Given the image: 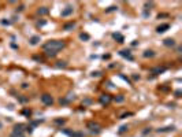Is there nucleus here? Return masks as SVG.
I'll return each instance as SVG.
<instances>
[{
    "label": "nucleus",
    "mask_w": 182,
    "mask_h": 137,
    "mask_svg": "<svg viewBox=\"0 0 182 137\" xmlns=\"http://www.w3.org/2000/svg\"><path fill=\"white\" fill-rule=\"evenodd\" d=\"M65 47H66V41H63V40H49V41H47L44 45H43V49L44 51L51 49V51L59 52V51L63 49Z\"/></svg>",
    "instance_id": "1"
},
{
    "label": "nucleus",
    "mask_w": 182,
    "mask_h": 137,
    "mask_svg": "<svg viewBox=\"0 0 182 137\" xmlns=\"http://www.w3.org/2000/svg\"><path fill=\"white\" fill-rule=\"evenodd\" d=\"M25 128L26 126L23 125V123H17V125L14 126V129H12V133L11 134H15V136H25Z\"/></svg>",
    "instance_id": "2"
},
{
    "label": "nucleus",
    "mask_w": 182,
    "mask_h": 137,
    "mask_svg": "<svg viewBox=\"0 0 182 137\" xmlns=\"http://www.w3.org/2000/svg\"><path fill=\"white\" fill-rule=\"evenodd\" d=\"M86 128H88L89 130H91V133H93V134H99L100 132H101L100 130L101 128H100V125L97 122H88L86 123Z\"/></svg>",
    "instance_id": "3"
},
{
    "label": "nucleus",
    "mask_w": 182,
    "mask_h": 137,
    "mask_svg": "<svg viewBox=\"0 0 182 137\" xmlns=\"http://www.w3.org/2000/svg\"><path fill=\"white\" fill-rule=\"evenodd\" d=\"M99 101L103 106H107V104H110V103L112 101V96L110 95V93H103V95L99 97Z\"/></svg>",
    "instance_id": "4"
},
{
    "label": "nucleus",
    "mask_w": 182,
    "mask_h": 137,
    "mask_svg": "<svg viewBox=\"0 0 182 137\" xmlns=\"http://www.w3.org/2000/svg\"><path fill=\"white\" fill-rule=\"evenodd\" d=\"M41 101H43V104L45 106H52L53 104V97L49 95V93H44V95H41Z\"/></svg>",
    "instance_id": "5"
},
{
    "label": "nucleus",
    "mask_w": 182,
    "mask_h": 137,
    "mask_svg": "<svg viewBox=\"0 0 182 137\" xmlns=\"http://www.w3.org/2000/svg\"><path fill=\"white\" fill-rule=\"evenodd\" d=\"M73 12H74V7L73 6H66L65 8L62 10V12H60V17H62V18H66V17H70Z\"/></svg>",
    "instance_id": "6"
},
{
    "label": "nucleus",
    "mask_w": 182,
    "mask_h": 137,
    "mask_svg": "<svg viewBox=\"0 0 182 137\" xmlns=\"http://www.w3.org/2000/svg\"><path fill=\"white\" fill-rule=\"evenodd\" d=\"M166 70H167L166 66H158V67H153L152 70H151V74H153V77H156V75H159V74H163Z\"/></svg>",
    "instance_id": "7"
},
{
    "label": "nucleus",
    "mask_w": 182,
    "mask_h": 137,
    "mask_svg": "<svg viewBox=\"0 0 182 137\" xmlns=\"http://www.w3.org/2000/svg\"><path fill=\"white\" fill-rule=\"evenodd\" d=\"M119 55L122 58H125V59H127V60H134V56L132 55V52H130L129 49H122V51H119Z\"/></svg>",
    "instance_id": "8"
},
{
    "label": "nucleus",
    "mask_w": 182,
    "mask_h": 137,
    "mask_svg": "<svg viewBox=\"0 0 182 137\" xmlns=\"http://www.w3.org/2000/svg\"><path fill=\"white\" fill-rule=\"evenodd\" d=\"M173 130H175V126H174V125H171V126H164V128H159V129H156V132H158V133H168V132H173Z\"/></svg>",
    "instance_id": "9"
},
{
    "label": "nucleus",
    "mask_w": 182,
    "mask_h": 137,
    "mask_svg": "<svg viewBox=\"0 0 182 137\" xmlns=\"http://www.w3.org/2000/svg\"><path fill=\"white\" fill-rule=\"evenodd\" d=\"M170 29V25L168 23H161V25H159L158 27H156V32L160 34V33H164V32H167V30Z\"/></svg>",
    "instance_id": "10"
},
{
    "label": "nucleus",
    "mask_w": 182,
    "mask_h": 137,
    "mask_svg": "<svg viewBox=\"0 0 182 137\" xmlns=\"http://www.w3.org/2000/svg\"><path fill=\"white\" fill-rule=\"evenodd\" d=\"M40 41H41V37L37 36V34H36V36H32V37L29 39V44H30V45H37Z\"/></svg>",
    "instance_id": "11"
},
{
    "label": "nucleus",
    "mask_w": 182,
    "mask_h": 137,
    "mask_svg": "<svg viewBox=\"0 0 182 137\" xmlns=\"http://www.w3.org/2000/svg\"><path fill=\"white\" fill-rule=\"evenodd\" d=\"M163 45H164V47H168V48L175 47V40L174 39H164L163 40Z\"/></svg>",
    "instance_id": "12"
},
{
    "label": "nucleus",
    "mask_w": 182,
    "mask_h": 137,
    "mask_svg": "<svg viewBox=\"0 0 182 137\" xmlns=\"http://www.w3.org/2000/svg\"><path fill=\"white\" fill-rule=\"evenodd\" d=\"M75 22H67V23L63 25V30H66V32H70V30H73L74 27H75Z\"/></svg>",
    "instance_id": "13"
},
{
    "label": "nucleus",
    "mask_w": 182,
    "mask_h": 137,
    "mask_svg": "<svg viewBox=\"0 0 182 137\" xmlns=\"http://www.w3.org/2000/svg\"><path fill=\"white\" fill-rule=\"evenodd\" d=\"M112 39L116 40L118 43H123L125 41V37L120 34V33H112Z\"/></svg>",
    "instance_id": "14"
},
{
    "label": "nucleus",
    "mask_w": 182,
    "mask_h": 137,
    "mask_svg": "<svg viewBox=\"0 0 182 137\" xmlns=\"http://www.w3.org/2000/svg\"><path fill=\"white\" fill-rule=\"evenodd\" d=\"M37 14L38 15H47V14H49V8L48 7H40L37 10Z\"/></svg>",
    "instance_id": "15"
},
{
    "label": "nucleus",
    "mask_w": 182,
    "mask_h": 137,
    "mask_svg": "<svg viewBox=\"0 0 182 137\" xmlns=\"http://www.w3.org/2000/svg\"><path fill=\"white\" fill-rule=\"evenodd\" d=\"M155 51H152V49H147V51H144V54H142V56L144 58H153L155 56Z\"/></svg>",
    "instance_id": "16"
},
{
    "label": "nucleus",
    "mask_w": 182,
    "mask_h": 137,
    "mask_svg": "<svg viewBox=\"0 0 182 137\" xmlns=\"http://www.w3.org/2000/svg\"><path fill=\"white\" fill-rule=\"evenodd\" d=\"M53 123H55V125H60V126H62V125H65V123H66V119L65 118H55V119H53Z\"/></svg>",
    "instance_id": "17"
},
{
    "label": "nucleus",
    "mask_w": 182,
    "mask_h": 137,
    "mask_svg": "<svg viewBox=\"0 0 182 137\" xmlns=\"http://www.w3.org/2000/svg\"><path fill=\"white\" fill-rule=\"evenodd\" d=\"M44 52H45V55H47L48 58H55L56 55H58L56 51H51V49H47V51H44Z\"/></svg>",
    "instance_id": "18"
},
{
    "label": "nucleus",
    "mask_w": 182,
    "mask_h": 137,
    "mask_svg": "<svg viewBox=\"0 0 182 137\" xmlns=\"http://www.w3.org/2000/svg\"><path fill=\"white\" fill-rule=\"evenodd\" d=\"M55 66L58 68H66V67H67V63H66L65 60H59V62H56Z\"/></svg>",
    "instance_id": "19"
},
{
    "label": "nucleus",
    "mask_w": 182,
    "mask_h": 137,
    "mask_svg": "<svg viewBox=\"0 0 182 137\" xmlns=\"http://www.w3.org/2000/svg\"><path fill=\"white\" fill-rule=\"evenodd\" d=\"M17 99H18V101H19V103H27V101H29V97H27V96H23V95L17 96Z\"/></svg>",
    "instance_id": "20"
},
{
    "label": "nucleus",
    "mask_w": 182,
    "mask_h": 137,
    "mask_svg": "<svg viewBox=\"0 0 182 137\" xmlns=\"http://www.w3.org/2000/svg\"><path fill=\"white\" fill-rule=\"evenodd\" d=\"M127 130H129V126H127V125H122L119 128V130H118V134H123V133H126Z\"/></svg>",
    "instance_id": "21"
},
{
    "label": "nucleus",
    "mask_w": 182,
    "mask_h": 137,
    "mask_svg": "<svg viewBox=\"0 0 182 137\" xmlns=\"http://www.w3.org/2000/svg\"><path fill=\"white\" fill-rule=\"evenodd\" d=\"M79 39L82 40V41H89V40H91V36H89L88 33H81V34H79Z\"/></svg>",
    "instance_id": "22"
},
{
    "label": "nucleus",
    "mask_w": 182,
    "mask_h": 137,
    "mask_svg": "<svg viewBox=\"0 0 182 137\" xmlns=\"http://www.w3.org/2000/svg\"><path fill=\"white\" fill-rule=\"evenodd\" d=\"M59 103H60V106H67V104H70V99H67V97H60Z\"/></svg>",
    "instance_id": "23"
},
{
    "label": "nucleus",
    "mask_w": 182,
    "mask_h": 137,
    "mask_svg": "<svg viewBox=\"0 0 182 137\" xmlns=\"http://www.w3.org/2000/svg\"><path fill=\"white\" fill-rule=\"evenodd\" d=\"M112 100H115L116 103H123V101H125V96L123 95H118V96H115Z\"/></svg>",
    "instance_id": "24"
},
{
    "label": "nucleus",
    "mask_w": 182,
    "mask_h": 137,
    "mask_svg": "<svg viewBox=\"0 0 182 137\" xmlns=\"http://www.w3.org/2000/svg\"><path fill=\"white\" fill-rule=\"evenodd\" d=\"M118 10V6H110L108 8H106V14H110V12H114Z\"/></svg>",
    "instance_id": "25"
},
{
    "label": "nucleus",
    "mask_w": 182,
    "mask_h": 137,
    "mask_svg": "<svg viewBox=\"0 0 182 137\" xmlns=\"http://www.w3.org/2000/svg\"><path fill=\"white\" fill-rule=\"evenodd\" d=\"M144 7H145V11H148V10H151L153 7V1H147V3L144 4Z\"/></svg>",
    "instance_id": "26"
},
{
    "label": "nucleus",
    "mask_w": 182,
    "mask_h": 137,
    "mask_svg": "<svg viewBox=\"0 0 182 137\" xmlns=\"http://www.w3.org/2000/svg\"><path fill=\"white\" fill-rule=\"evenodd\" d=\"M119 77L122 78V80H123V81H126V82H129L130 85H132V81H130V78H129V77H126V75H125V74H119Z\"/></svg>",
    "instance_id": "27"
},
{
    "label": "nucleus",
    "mask_w": 182,
    "mask_h": 137,
    "mask_svg": "<svg viewBox=\"0 0 182 137\" xmlns=\"http://www.w3.org/2000/svg\"><path fill=\"white\" fill-rule=\"evenodd\" d=\"M85 134L82 133V132H73V136L71 137H84Z\"/></svg>",
    "instance_id": "28"
},
{
    "label": "nucleus",
    "mask_w": 182,
    "mask_h": 137,
    "mask_svg": "<svg viewBox=\"0 0 182 137\" xmlns=\"http://www.w3.org/2000/svg\"><path fill=\"white\" fill-rule=\"evenodd\" d=\"M11 23H12V21H8V19H1V25H4V26H10Z\"/></svg>",
    "instance_id": "29"
},
{
    "label": "nucleus",
    "mask_w": 182,
    "mask_h": 137,
    "mask_svg": "<svg viewBox=\"0 0 182 137\" xmlns=\"http://www.w3.org/2000/svg\"><path fill=\"white\" fill-rule=\"evenodd\" d=\"M132 115H133V113H123L122 115L119 116V118L120 119H125V118H127V116H132Z\"/></svg>",
    "instance_id": "30"
},
{
    "label": "nucleus",
    "mask_w": 182,
    "mask_h": 137,
    "mask_svg": "<svg viewBox=\"0 0 182 137\" xmlns=\"http://www.w3.org/2000/svg\"><path fill=\"white\" fill-rule=\"evenodd\" d=\"M151 132H152V128H145L144 130H142V134H144V136H147V134L151 133Z\"/></svg>",
    "instance_id": "31"
},
{
    "label": "nucleus",
    "mask_w": 182,
    "mask_h": 137,
    "mask_svg": "<svg viewBox=\"0 0 182 137\" xmlns=\"http://www.w3.org/2000/svg\"><path fill=\"white\" fill-rule=\"evenodd\" d=\"M44 25H47V21H45V19H43V21H38V22H37V26H38V27L44 26Z\"/></svg>",
    "instance_id": "32"
},
{
    "label": "nucleus",
    "mask_w": 182,
    "mask_h": 137,
    "mask_svg": "<svg viewBox=\"0 0 182 137\" xmlns=\"http://www.w3.org/2000/svg\"><path fill=\"white\" fill-rule=\"evenodd\" d=\"M174 95H175V97H177V99H178V97H181V95H182V91H181V89H177Z\"/></svg>",
    "instance_id": "33"
},
{
    "label": "nucleus",
    "mask_w": 182,
    "mask_h": 137,
    "mask_svg": "<svg viewBox=\"0 0 182 137\" xmlns=\"http://www.w3.org/2000/svg\"><path fill=\"white\" fill-rule=\"evenodd\" d=\"M22 114L26 115V116H30V115H32V111H30V110H23V111H22Z\"/></svg>",
    "instance_id": "34"
},
{
    "label": "nucleus",
    "mask_w": 182,
    "mask_h": 137,
    "mask_svg": "<svg viewBox=\"0 0 182 137\" xmlns=\"http://www.w3.org/2000/svg\"><path fill=\"white\" fill-rule=\"evenodd\" d=\"M25 129H26V132H27V133H29V134H32L33 133V129H34V128H32V126H26V128H25Z\"/></svg>",
    "instance_id": "35"
},
{
    "label": "nucleus",
    "mask_w": 182,
    "mask_h": 137,
    "mask_svg": "<svg viewBox=\"0 0 182 137\" xmlns=\"http://www.w3.org/2000/svg\"><path fill=\"white\" fill-rule=\"evenodd\" d=\"M132 78H133L134 81H138L141 77H140V74H132Z\"/></svg>",
    "instance_id": "36"
},
{
    "label": "nucleus",
    "mask_w": 182,
    "mask_h": 137,
    "mask_svg": "<svg viewBox=\"0 0 182 137\" xmlns=\"http://www.w3.org/2000/svg\"><path fill=\"white\" fill-rule=\"evenodd\" d=\"M159 89H160V91H163V92H167V91L170 89V88H168L167 85H164V87H160V88H159Z\"/></svg>",
    "instance_id": "37"
},
{
    "label": "nucleus",
    "mask_w": 182,
    "mask_h": 137,
    "mask_svg": "<svg viewBox=\"0 0 182 137\" xmlns=\"http://www.w3.org/2000/svg\"><path fill=\"white\" fill-rule=\"evenodd\" d=\"M100 75H101V73H100V71H93V73H92V77H100Z\"/></svg>",
    "instance_id": "38"
},
{
    "label": "nucleus",
    "mask_w": 182,
    "mask_h": 137,
    "mask_svg": "<svg viewBox=\"0 0 182 137\" xmlns=\"http://www.w3.org/2000/svg\"><path fill=\"white\" fill-rule=\"evenodd\" d=\"M23 8H25V6H23V4H21V6H19V8H17V12H21V11H23Z\"/></svg>",
    "instance_id": "39"
},
{
    "label": "nucleus",
    "mask_w": 182,
    "mask_h": 137,
    "mask_svg": "<svg viewBox=\"0 0 182 137\" xmlns=\"http://www.w3.org/2000/svg\"><path fill=\"white\" fill-rule=\"evenodd\" d=\"M163 17H168V15H167V14H159V15H158V19L163 18Z\"/></svg>",
    "instance_id": "40"
},
{
    "label": "nucleus",
    "mask_w": 182,
    "mask_h": 137,
    "mask_svg": "<svg viewBox=\"0 0 182 137\" xmlns=\"http://www.w3.org/2000/svg\"><path fill=\"white\" fill-rule=\"evenodd\" d=\"M27 87H29V85H27V84L26 82H23V84H22V88H23V89H26V88Z\"/></svg>",
    "instance_id": "41"
},
{
    "label": "nucleus",
    "mask_w": 182,
    "mask_h": 137,
    "mask_svg": "<svg viewBox=\"0 0 182 137\" xmlns=\"http://www.w3.org/2000/svg\"><path fill=\"white\" fill-rule=\"evenodd\" d=\"M84 103H85V104H91V103H92V100H89V99H86V100L84 101Z\"/></svg>",
    "instance_id": "42"
},
{
    "label": "nucleus",
    "mask_w": 182,
    "mask_h": 137,
    "mask_svg": "<svg viewBox=\"0 0 182 137\" xmlns=\"http://www.w3.org/2000/svg\"><path fill=\"white\" fill-rule=\"evenodd\" d=\"M103 59H110V54H107V55H104V56H103Z\"/></svg>",
    "instance_id": "43"
},
{
    "label": "nucleus",
    "mask_w": 182,
    "mask_h": 137,
    "mask_svg": "<svg viewBox=\"0 0 182 137\" xmlns=\"http://www.w3.org/2000/svg\"><path fill=\"white\" fill-rule=\"evenodd\" d=\"M10 137H25V136H15V134H11Z\"/></svg>",
    "instance_id": "44"
},
{
    "label": "nucleus",
    "mask_w": 182,
    "mask_h": 137,
    "mask_svg": "<svg viewBox=\"0 0 182 137\" xmlns=\"http://www.w3.org/2000/svg\"><path fill=\"white\" fill-rule=\"evenodd\" d=\"M1 128H3V123H1V122H0V129H1Z\"/></svg>",
    "instance_id": "45"
}]
</instances>
